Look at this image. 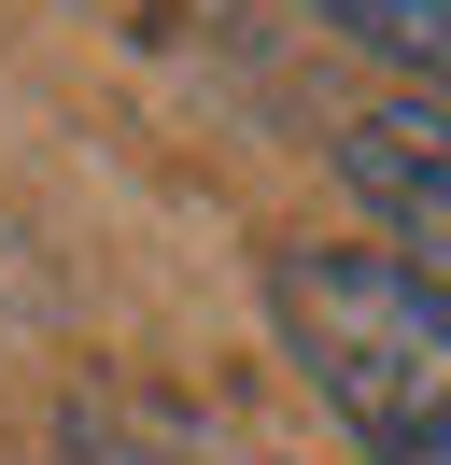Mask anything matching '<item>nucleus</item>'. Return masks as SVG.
Instances as JSON below:
<instances>
[{
  "mask_svg": "<svg viewBox=\"0 0 451 465\" xmlns=\"http://www.w3.org/2000/svg\"><path fill=\"white\" fill-rule=\"evenodd\" d=\"M338 170H353V198H366V226H381V254L423 268V282L451 296V99L366 114L353 142H338Z\"/></svg>",
  "mask_w": 451,
  "mask_h": 465,
  "instance_id": "nucleus-2",
  "label": "nucleus"
},
{
  "mask_svg": "<svg viewBox=\"0 0 451 465\" xmlns=\"http://www.w3.org/2000/svg\"><path fill=\"white\" fill-rule=\"evenodd\" d=\"M325 29H353V43H381L395 71H423V85L451 99V0H310Z\"/></svg>",
  "mask_w": 451,
  "mask_h": 465,
  "instance_id": "nucleus-3",
  "label": "nucleus"
},
{
  "mask_svg": "<svg viewBox=\"0 0 451 465\" xmlns=\"http://www.w3.org/2000/svg\"><path fill=\"white\" fill-rule=\"evenodd\" d=\"M296 367L325 381V409L366 437L381 465H451V296L423 268H395L381 240L296 254L268 282Z\"/></svg>",
  "mask_w": 451,
  "mask_h": 465,
  "instance_id": "nucleus-1",
  "label": "nucleus"
}]
</instances>
